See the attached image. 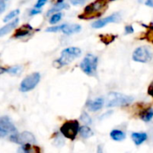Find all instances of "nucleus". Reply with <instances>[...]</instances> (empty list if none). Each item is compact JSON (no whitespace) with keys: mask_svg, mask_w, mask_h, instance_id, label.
I'll return each mask as SVG.
<instances>
[{"mask_svg":"<svg viewBox=\"0 0 153 153\" xmlns=\"http://www.w3.org/2000/svg\"><path fill=\"white\" fill-rule=\"evenodd\" d=\"M64 28V24H61V25H57V26H52V27H49L46 30L47 32H57V31H62Z\"/></svg>","mask_w":153,"mask_h":153,"instance_id":"obj_27","label":"nucleus"},{"mask_svg":"<svg viewBox=\"0 0 153 153\" xmlns=\"http://www.w3.org/2000/svg\"><path fill=\"white\" fill-rule=\"evenodd\" d=\"M30 30H32L31 27L26 29L24 27H22L20 29H17L13 34V37L14 38H22V37H25V36H29L30 34Z\"/></svg>","mask_w":153,"mask_h":153,"instance_id":"obj_19","label":"nucleus"},{"mask_svg":"<svg viewBox=\"0 0 153 153\" xmlns=\"http://www.w3.org/2000/svg\"><path fill=\"white\" fill-rule=\"evenodd\" d=\"M139 117L143 122H150L153 118V108L148 107L142 109L139 113Z\"/></svg>","mask_w":153,"mask_h":153,"instance_id":"obj_15","label":"nucleus"},{"mask_svg":"<svg viewBox=\"0 0 153 153\" xmlns=\"http://www.w3.org/2000/svg\"><path fill=\"white\" fill-rule=\"evenodd\" d=\"M6 73H9L11 74H18L20 72H22V66L15 65V66H11L7 69H5Z\"/></svg>","mask_w":153,"mask_h":153,"instance_id":"obj_23","label":"nucleus"},{"mask_svg":"<svg viewBox=\"0 0 153 153\" xmlns=\"http://www.w3.org/2000/svg\"><path fill=\"white\" fill-rule=\"evenodd\" d=\"M100 38H101V40H102V42H104L105 44H109V43H111V42H113L114 40H115V39H116V37L115 36H113L112 34H110V35H108V34H106V35H103V36H100Z\"/></svg>","mask_w":153,"mask_h":153,"instance_id":"obj_25","label":"nucleus"},{"mask_svg":"<svg viewBox=\"0 0 153 153\" xmlns=\"http://www.w3.org/2000/svg\"><path fill=\"white\" fill-rule=\"evenodd\" d=\"M79 134H80L81 137H82L83 139H88L93 135V131L91 130V128L89 126L85 125V126H80Z\"/></svg>","mask_w":153,"mask_h":153,"instance_id":"obj_17","label":"nucleus"},{"mask_svg":"<svg viewBox=\"0 0 153 153\" xmlns=\"http://www.w3.org/2000/svg\"><path fill=\"white\" fill-rule=\"evenodd\" d=\"M5 9V4H4V0H0V13L4 12Z\"/></svg>","mask_w":153,"mask_h":153,"instance_id":"obj_30","label":"nucleus"},{"mask_svg":"<svg viewBox=\"0 0 153 153\" xmlns=\"http://www.w3.org/2000/svg\"><path fill=\"white\" fill-rule=\"evenodd\" d=\"M148 93L153 97V82L151 83V85H150V87H149V89H148Z\"/></svg>","mask_w":153,"mask_h":153,"instance_id":"obj_32","label":"nucleus"},{"mask_svg":"<svg viewBox=\"0 0 153 153\" xmlns=\"http://www.w3.org/2000/svg\"><path fill=\"white\" fill-rule=\"evenodd\" d=\"M81 30L82 27L79 24H64L62 32H64L66 35H72L74 33H78Z\"/></svg>","mask_w":153,"mask_h":153,"instance_id":"obj_14","label":"nucleus"},{"mask_svg":"<svg viewBox=\"0 0 153 153\" xmlns=\"http://www.w3.org/2000/svg\"><path fill=\"white\" fill-rule=\"evenodd\" d=\"M120 15L118 13H113L110 16H108L106 18H103L101 20L96 21L92 23V27L94 29H100L104 26H106L108 23H113V22H117L120 20Z\"/></svg>","mask_w":153,"mask_h":153,"instance_id":"obj_10","label":"nucleus"},{"mask_svg":"<svg viewBox=\"0 0 153 153\" xmlns=\"http://www.w3.org/2000/svg\"><path fill=\"white\" fill-rule=\"evenodd\" d=\"M97 153H103V150H102V148H101V146H100V145H99V146H98Z\"/></svg>","mask_w":153,"mask_h":153,"instance_id":"obj_36","label":"nucleus"},{"mask_svg":"<svg viewBox=\"0 0 153 153\" xmlns=\"http://www.w3.org/2000/svg\"><path fill=\"white\" fill-rule=\"evenodd\" d=\"M73 4H82L83 3V0H70Z\"/></svg>","mask_w":153,"mask_h":153,"instance_id":"obj_33","label":"nucleus"},{"mask_svg":"<svg viewBox=\"0 0 153 153\" xmlns=\"http://www.w3.org/2000/svg\"><path fill=\"white\" fill-rule=\"evenodd\" d=\"M131 138H132L133 142L135 143V145L139 146L147 141L148 134L146 133H136L135 132V133H133L131 134Z\"/></svg>","mask_w":153,"mask_h":153,"instance_id":"obj_13","label":"nucleus"},{"mask_svg":"<svg viewBox=\"0 0 153 153\" xmlns=\"http://www.w3.org/2000/svg\"><path fill=\"white\" fill-rule=\"evenodd\" d=\"M82 55V50L76 47H70L65 48L61 52V56L54 62V65L56 68H60L64 65H68L75 58L79 57Z\"/></svg>","mask_w":153,"mask_h":153,"instance_id":"obj_1","label":"nucleus"},{"mask_svg":"<svg viewBox=\"0 0 153 153\" xmlns=\"http://www.w3.org/2000/svg\"><path fill=\"white\" fill-rule=\"evenodd\" d=\"M6 133H4V132H3L2 130H0V138H3V137H4V136H6Z\"/></svg>","mask_w":153,"mask_h":153,"instance_id":"obj_35","label":"nucleus"},{"mask_svg":"<svg viewBox=\"0 0 153 153\" xmlns=\"http://www.w3.org/2000/svg\"><path fill=\"white\" fill-rule=\"evenodd\" d=\"M20 13V10L19 9H15L13 11H11L9 13H7L4 18V22H9L11 20H14V18L19 14Z\"/></svg>","mask_w":153,"mask_h":153,"instance_id":"obj_21","label":"nucleus"},{"mask_svg":"<svg viewBox=\"0 0 153 153\" xmlns=\"http://www.w3.org/2000/svg\"><path fill=\"white\" fill-rule=\"evenodd\" d=\"M61 18H62V13H61L60 12L56 13H54V14L51 16V18L49 19V22H50L51 24H56V23H57V22L61 20Z\"/></svg>","mask_w":153,"mask_h":153,"instance_id":"obj_24","label":"nucleus"},{"mask_svg":"<svg viewBox=\"0 0 153 153\" xmlns=\"http://www.w3.org/2000/svg\"><path fill=\"white\" fill-rule=\"evenodd\" d=\"M0 130L6 134H16L17 129L10 117H0Z\"/></svg>","mask_w":153,"mask_h":153,"instance_id":"obj_9","label":"nucleus"},{"mask_svg":"<svg viewBox=\"0 0 153 153\" xmlns=\"http://www.w3.org/2000/svg\"><path fill=\"white\" fill-rule=\"evenodd\" d=\"M48 2V0H38L37 3L34 5V8L36 9H40L42 6H44L46 4V3Z\"/></svg>","mask_w":153,"mask_h":153,"instance_id":"obj_28","label":"nucleus"},{"mask_svg":"<svg viewBox=\"0 0 153 153\" xmlns=\"http://www.w3.org/2000/svg\"><path fill=\"white\" fill-rule=\"evenodd\" d=\"M134 32V29L132 26H126V33L129 34V33H133Z\"/></svg>","mask_w":153,"mask_h":153,"instance_id":"obj_31","label":"nucleus"},{"mask_svg":"<svg viewBox=\"0 0 153 153\" xmlns=\"http://www.w3.org/2000/svg\"><path fill=\"white\" fill-rule=\"evenodd\" d=\"M98 65V57L92 54H88L81 62L80 67L82 71L89 76L95 74Z\"/></svg>","mask_w":153,"mask_h":153,"instance_id":"obj_5","label":"nucleus"},{"mask_svg":"<svg viewBox=\"0 0 153 153\" xmlns=\"http://www.w3.org/2000/svg\"><path fill=\"white\" fill-rule=\"evenodd\" d=\"M81 119H82V121L87 126V125H91V123H92V120H91V117L89 116V114L87 113V112H85V111H83L82 113V115H81Z\"/></svg>","mask_w":153,"mask_h":153,"instance_id":"obj_22","label":"nucleus"},{"mask_svg":"<svg viewBox=\"0 0 153 153\" xmlns=\"http://www.w3.org/2000/svg\"><path fill=\"white\" fill-rule=\"evenodd\" d=\"M134 98L128 95H125L118 92H110L107 97V107H121V106H127L132 103Z\"/></svg>","mask_w":153,"mask_h":153,"instance_id":"obj_3","label":"nucleus"},{"mask_svg":"<svg viewBox=\"0 0 153 153\" xmlns=\"http://www.w3.org/2000/svg\"><path fill=\"white\" fill-rule=\"evenodd\" d=\"M104 105V100L102 98H97L96 100H88L86 107L88 108V109L91 112H95V111H99L103 108Z\"/></svg>","mask_w":153,"mask_h":153,"instance_id":"obj_11","label":"nucleus"},{"mask_svg":"<svg viewBox=\"0 0 153 153\" xmlns=\"http://www.w3.org/2000/svg\"><path fill=\"white\" fill-rule=\"evenodd\" d=\"M21 153H40L39 149L37 146H32L31 144H24L21 147Z\"/></svg>","mask_w":153,"mask_h":153,"instance_id":"obj_18","label":"nucleus"},{"mask_svg":"<svg viewBox=\"0 0 153 153\" xmlns=\"http://www.w3.org/2000/svg\"><path fill=\"white\" fill-rule=\"evenodd\" d=\"M19 23V19L15 18L13 21H12L11 22L5 24L4 26H3L2 28H0V37H3L6 34H8L10 31H12Z\"/></svg>","mask_w":153,"mask_h":153,"instance_id":"obj_12","label":"nucleus"},{"mask_svg":"<svg viewBox=\"0 0 153 153\" xmlns=\"http://www.w3.org/2000/svg\"><path fill=\"white\" fill-rule=\"evenodd\" d=\"M9 140L14 143L20 144V145H24V144H31L35 143V136L30 133V132H27L24 131L21 134L16 133V134H13L10 135Z\"/></svg>","mask_w":153,"mask_h":153,"instance_id":"obj_7","label":"nucleus"},{"mask_svg":"<svg viewBox=\"0 0 153 153\" xmlns=\"http://www.w3.org/2000/svg\"><path fill=\"white\" fill-rule=\"evenodd\" d=\"M41 13V11H40L39 9L34 8V9H32V10L30 12V15H36V14H39V13Z\"/></svg>","mask_w":153,"mask_h":153,"instance_id":"obj_29","label":"nucleus"},{"mask_svg":"<svg viewBox=\"0 0 153 153\" xmlns=\"http://www.w3.org/2000/svg\"><path fill=\"white\" fill-rule=\"evenodd\" d=\"M110 137L112 140L116 141V142H121L123 140L126 139V133L123 132L122 130L119 129H114L110 132Z\"/></svg>","mask_w":153,"mask_h":153,"instance_id":"obj_16","label":"nucleus"},{"mask_svg":"<svg viewBox=\"0 0 153 153\" xmlns=\"http://www.w3.org/2000/svg\"><path fill=\"white\" fill-rule=\"evenodd\" d=\"M145 4H146L147 6L153 7V0H146V2H145Z\"/></svg>","mask_w":153,"mask_h":153,"instance_id":"obj_34","label":"nucleus"},{"mask_svg":"<svg viewBox=\"0 0 153 153\" xmlns=\"http://www.w3.org/2000/svg\"><path fill=\"white\" fill-rule=\"evenodd\" d=\"M145 39H146L148 41H150V42L153 43V26L152 25L151 27H148L147 31H146V33H145Z\"/></svg>","mask_w":153,"mask_h":153,"instance_id":"obj_26","label":"nucleus"},{"mask_svg":"<svg viewBox=\"0 0 153 153\" xmlns=\"http://www.w3.org/2000/svg\"><path fill=\"white\" fill-rule=\"evenodd\" d=\"M152 57V52L146 47H139L133 53V59L139 63H147Z\"/></svg>","mask_w":153,"mask_h":153,"instance_id":"obj_8","label":"nucleus"},{"mask_svg":"<svg viewBox=\"0 0 153 153\" xmlns=\"http://www.w3.org/2000/svg\"><path fill=\"white\" fill-rule=\"evenodd\" d=\"M40 74L39 73H32L26 76L20 84V91L22 92H28L32 91L39 82Z\"/></svg>","mask_w":153,"mask_h":153,"instance_id":"obj_6","label":"nucleus"},{"mask_svg":"<svg viewBox=\"0 0 153 153\" xmlns=\"http://www.w3.org/2000/svg\"><path fill=\"white\" fill-rule=\"evenodd\" d=\"M66 7H67V4H66L65 3H64L63 0H59V1L55 4V6L48 12V14H51L52 13H58V12L61 11L62 9L66 8Z\"/></svg>","mask_w":153,"mask_h":153,"instance_id":"obj_20","label":"nucleus"},{"mask_svg":"<svg viewBox=\"0 0 153 153\" xmlns=\"http://www.w3.org/2000/svg\"><path fill=\"white\" fill-rule=\"evenodd\" d=\"M79 130H80L79 122L77 120H69L62 125V126L60 127V134L64 137L71 141H74L75 140L77 134H79Z\"/></svg>","mask_w":153,"mask_h":153,"instance_id":"obj_4","label":"nucleus"},{"mask_svg":"<svg viewBox=\"0 0 153 153\" xmlns=\"http://www.w3.org/2000/svg\"><path fill=\"white\" fill-rule=\"evenodd\" d=\"M108 0H96L93 3L87 5L84 9V13L79 15L81 19H93L99 17L101 14V11L108 4Z\"/></svg>","mask_w":153,"mask_h":153,"instance_id":"obj_2","label":"nucleus"}]
</instances>
